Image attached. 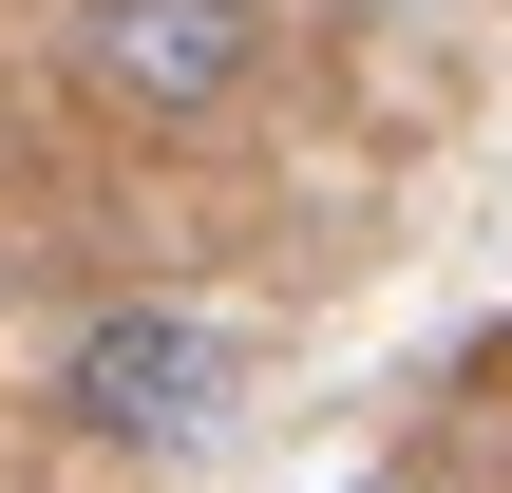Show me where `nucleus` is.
<instances>
[{"mask_svg":"<svg viewBox=\"0 0 512 493\" xmlns=\"http://www.w3.org/2000/svg\"><path fill=\"white\" fill-rule=\"evenodd\" d=\"M57 399H76L95 437H209V399H228V342H209V323H171V304H114V323H76Z\"/></svg>","mask_w":512,"mask_h":493,"instance_id":"nucleus-2","label":"nucleus"},{"mask_svg":"<svg viewBox=\"0 0 512 493\" xmlns=\"http://www.w3.org/2000/svg\"><path fill=\"white\" fill-rule=\"evenodd\" d=\"M76 76L114 114H228L266 76V19L247 0H76Z\"/></svg>","mask_w":512,"mask_h":493,"instance_id":"nucleus-1","label":"nucleus"},{"mask_svg":"<svg viewBox=\"0 0 512 493\" xmlns=\"http://www.w3.org/2000/svg\"><path fill=\"white\" fill-rule=\"evenodd\" d=\"M380 19H399V0H380Z\"/></svg>","mask_w":512,"mask_h":493,"instance_id":"nucleus-3","label":"nucleus"}]
</instances>
